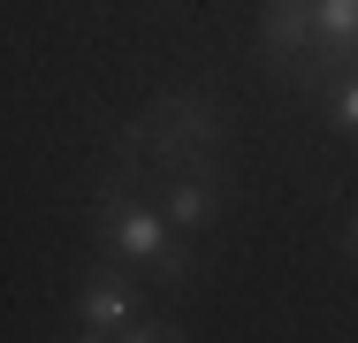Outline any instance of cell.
I'll return each mask as SVG.
<instances>
[{
	"mask_svg": "<svg viewBox=\"0 0 358 343\" xmlns=\"http://www.w3.org/2000/svg\"><path fill=\"white\" fill-rule=\"evenodd\" d=\"M358 69V0H313V62L297 84H328Z\"/></svg>",
	"mask_w": 358,
	"mask_h": 343,
	"instance_id": "cell-3",
	"label": "cell"
},
{
	"mask_svg": "<svg viewBox=\"0 0 358 343\" xmlns=\"http://www.w3.org/2000/svg\"><path fill=\"white\" fill-rule=\"evenodd\" d=\"M76 343H115V336H107V328H76Z\"/></svg>",
	"mask_w": 358,
	"mask_h": 343,
	"instance_id": "cell-9",
	"label": "cell"
},
{
	"mask_svg": "<svg viewBox=\"0 0 358 343\" xmlns=\"http://www.w3.org/2000/svg\"><path fill=\"white\" fill-rule=\"evenodd\" d=\"M320 99H328V115H336V130L358 137V69H343V76H328V84H313Z\"/></svg>",
	"mask_w": 358,
	"mask_h": 343,
	"instance_id": "cell-7",
	"label": "cell"
},
{
	"mask_svg": "<svg viewBox=\"0 0 358 343\" xmlns=\"http://www.w3.org/2000/svg\"><path fill=\"white\" fill-rule=\"evenodd\" d=\"M259 46H267V62H275V69L305 76V62H313V0H267V15H259Z\"/></svg>",
	"mask_w": 358,
	"mask_h": 343,
	"instance_id": "cell-6",
	"label": "cell"
},
{
	"mask_svg": "<svg viewBox=\"0 0 358 343\" xmlns=\"http://www.w3.org/2000/svg\"><path fill=\"white\" fill-rule=\"evenodd\" d=\"M76 321H84V328H107V336L138 328V282H130V267H122L115 252L84 274V290H76Z\"/></svg>",
	"mask_w": 358,
	"mask_h": 343,
	"instance_id": "cell-4",
	"label": "cell"
},
{
	"mask_svg": "<svg viewBox=\"0 0 358 343\" xmlns=\"http://www.w3.org/2000/svg\"><path fill=\"white\" fill-rule=\"evenodd\" d=\"M351 252H358V221H351Z\"/></svg>",
	"mask_w": 358,
	"mask_h": 343,
	"instance_id": "cell-10",
	"label": "cell"
},
{
	"mask_svg": "<svg viewBox=\"0 0 358 343\" xmlns=\"http://www.w3.org/2000/svg\"><path fill=\"white\" fill-rule=\"evenodd\" d=\"M115 343H183V328H160V321H138V328H122Z\"/></svg>",
	"mask_w": 358,
	"mask_h": 343,
	"instance_id": "cell-8",
	"label": "cell"
},
{
	"mask_svg": "<svg viewBox=\"0 0 358 343\" xmlns=\"http://www.w3.org/2000/svg\"><path fill=\"white\" fill-rule=\"evenodd\" d=\"M115 168H145L152 183L221 168V115H214V99H206V92H168V99H152L138 122H122Z\"/></svg>",
	"mask_w": 358,
	"mask_h": 343,
	"instance_id": "cell-1",
	"label": "cell"
},
{
	"mask_svg": "<svg viewBox=\"0 0 358 343\" xmlns=\"http://www.w3.org/2000/svg\"><path fill=\"white\" fill-rule=\"evenodd\" d=\"M92 229H99V244H107L122 267H145L152 282H168V290H183V282H191V244H176L168 214H160V206H145L138 183L107 176V183H99V199H92Z\"/></svg>",
	"mask_w": 358,
	"mask_h": 343,
	"instance_id": "cell-2",
	"label": "cell"
},
{
	"mask_svg": "<svg viewBox=\"0 0 358 343\" xmlns=\"http://www.w3.org/2000/svg\"><path fill=\"white\" fill-rule=\"evenodd\" d=\"M221 168H199V176H168L160 183V214H168V229L176 237H206L214 229V214H221Z\"/></svg>",
	"mask_w": 358,
	"mask_h": 343,
	"instance_id": "cell-5",
	"label": "cell"
}]
</instances>
